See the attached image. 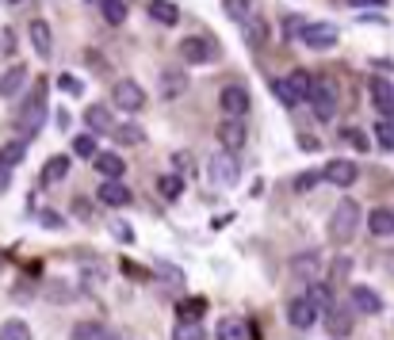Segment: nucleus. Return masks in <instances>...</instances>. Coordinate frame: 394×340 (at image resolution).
<instances>
[{"label":"nucleus","mask_w":394,"mask_h":340,"mask_svg":"<svg viewBox=\"0 0 394 340\" xmlns=\"http://www.w3.org/2000/svg\"><path fill=\"white\" fill-rule=\"evenodd\" d=\"M24 81H27V69L24 66H12L8 73L0 77V96H4V100H12V96L24 88Z\"/></svg>","instance_id":"nucleus-20"},{"label":"nucleus","mask_w":394,"mask_h":340,"mask_svg":"<svg viewBox=\"0 0 394 340\" xmlns=\"http://www.w3.org/2000/svg\"><path fill=\"white\" fill-rule=\"evenodd\" d=\"M157 191H161L169 203H176L180 199V191H184V180L180 176H161V180H157Z\"/></svg>","instance_id":"nucleus-31"},{"label":"nucleus","mask_w":394,"mask_h":340,"mask_svg":"<svg viewBox=\"0 0 394 340\" xmlns=\"http://www.w3.org/2000/svg\"><path fill=\"white\" fill-rule=\"evenodd\" d=\"M66 172H69V157H50L46 161V168H42V180L46 183H58V180H66Z\"/></svg>","instance_id":"nucleus-28"},{"label":"nucleus","mask_w":394,"mask_h":340,"mask_svg":"<svg viewBox=\"0 0 394 340\" xmlns=\"http://www.w3.org/2000/svg\"><path fill=\"white\" fill-rule=\"evenodd\" d=\"M184 88H188V77H184V73H165L161 77V92H165V96H180Z\"/></svg>","instance_id":"nucleus-33"},{"label":"nucleus","mask_w":394,"mask_h":340,"mask_svg":"<svg viewBox=\"0 0 394 340\" xmlns=\"http://www.w3.org/2000/svg\"><path fill=\"white\" fill-rule=\"evenodd\" d=\"M218 340H249V329L241 317H222L218 321Z\"/></svg>","instance_id":"nucleus-24"},{"label":"nucleus","mask_w":394,"mask_h":340,"mask_svg":"<svg viewBox=\"0 0 394 340\" xmlns=\"http://www.w3.org/2000/svg\"><path fill=\"white\" fill-rule=\"evenodd\" d=\"M318 268H321V257H318V252H303V257L295 260V272L306 275V279H314V275H318Z\"/></svg>","instance_id":"nucleus-32"},{"label":"nucleus","mask_w":394,"mask_h":340,"mask_svg":"<svg viewBox=\"0 0 394 340\" xmlns=\"http://www.w3.org/2000/svg\"><path fill=\"white\" fill-rule=\"evenodd\" d=\"M356 230H360V207H356L353 199H341L333 218H329V237H333L337 245H348V241L356 237Z\"/></svg>","instance_id":"nucleus-2"},{"label":"nucleus","mask_w":394,"mask_h":340,"mask_svg":"<svg viewBox=\"0 0 394 340\" xmlns=\"http://www.w3.org/2000/svg\"><path fill=\"white\" fill-rule=\"evenodd\" d=\"M386 0H353V8H383Z\"/></svg>","instance_id":"nucleus-46"},{"label":"nucleus","mask_w":394,"mask_h":340,"mask_svg":"<svg viewBox=\"0 0 394 340\" xmlns=\"http://www.w3.org/2000/svg\"><path fill=\"white\" fill-rule=\"evenodd\" d=\"M24 153H27V141H8V146L0 150V172H12V168L24 161Z\"/></svg>","instance_id":"nucleus-23"},{"label":"nucleus","mask_w":394,"mask_h":340,"mask_svg":"<svg viewBox=\"0 0 394 340\" xmlns=\"http://www.w3.org/2000/svg\"><path fill=\"white\" fill-rule=\"evenodd\" d=\"M211 176L218 183H238V176H241V168H238V157H234V153H214L211 157Z\"/></svg>","instance_id":"nucleus-12"},{"label":"nucleus","mask_w":394,"mask_h":340,"mask_svg":"<svg viewBox=\"0 0 394 340\" xmlns=\"http://www.w3.org/2000/svg\"><path fill=\"white\" fill-rule=\"evenodd\" d=\"M115 141H119V146H138V141H142V130H138L134 123L115 126Z\"/></svg>","instance_id":"nucleus-37"},{"label":"nucleus","mask_w":394,"mask_h":340,"mask_svg":"<svg viewBox=\"0 0 394 340\" xmlns=\"http://www.w3.org/2000/svg\"><path fill=\"white\" fill-rule=\"evenodd\" d=\"M222 8H226V16H230V19L245 23L249 16H256V0H222Z\"/></svg>","instance_id":"nucleus-25"},{"label":"nucleus","mask_w":394,"mask_h":340,"mask_svg":"<svg viewBox=\"0 0 394 340\" xmlns=\"http://www.w3.org/2000/svg\"><path fill=\"white\" fill-rule=\"evenodd\" d=\"M173 165L180 168V172H188V168H191V157H188V153H176V157H173Z\"/></svg>","instance_id":"nucleus-45"},{"label":"nucleus","mask_w":394,"mask_h":340,"mask_svg":"<svg viewBox=\"0 0 394 340\" xmlns=\"http://www.w3.org/2000/svg\"><path fill=\"white\" fill-rule=\"evenodd\" d=\"M310 84H314V77L306 73V69H291L288 77H276V81H272V96H276L279 103L295 108V103L310 100Z\"/></svg>","instance_id":"nucleus-1"},{"label":"nucleus","mask_w":394,"mask_h":340,"mask_svg":"<svg viewBox=\"0 0 394 340\" xmlns=\"http://www.w3.org/2000/svg\"><path fill=\"white\" fill-rule=\"evenodd\" d=\"M111 100H115L119 111H126V115H134V111L146 108V92H142L138 81H115V88H111Z\"/></svg>","instance_id":"nucleus-4"},{"label":"nucleus","mask_w":394,"mask_h":340,"mask_svg":"<svg viewBox=\"0 0 394 340\" xmlns=\"http://www.w3.org/2000/svg\"><path fill=\"white\" fill-rule=\"evenodd\" d=\"M218 108H222V115H226V119H245L249 92L241 88V84H226V88H222V96H218Z\"/></svg>","instance_id":"nucleus-5"},{"label":"nucleus","mask_w":394,"mask_h":340,"mask_svg":"<svg viewBox=\"0 0 394 340\" xmlns=\"http://www.w3.org/2000/svg\"><path fill=\"white\" fill-rule=\"evenodd\" d=\"M288 314H291L288 321L295 325V329H314V325H318V317H321V310H318V306H314V302L303 294V299H295V302H291V310H288Z\"/></svg>","instance_id":"nucleus-11"},{"label":"nucleus","mask_w":394,"mask_h":340,"mask_svg":"<svg viewBox=\"0 0 394 340\" xmlns=\"http://www.w3.org/2000/svg\"><path fill=\"white\" fill-rule=\"evenodd\" d=\"M0 50H4V54H12V50H16V34H12V31H4V34H0Z\"/></svg>","instance_id":"nucleus-42"},{"label":"nucleus","mask_w":394,"mask_h":340,"mask_svg":"<svg viewBox=\"0 0 394 340\" xmlns=\"http://www.w3.org/2000/svg\"><path fill=\"white\" fill-rule=\"evenodd\" d=\"M368 92H371V103H375L383 115L394 119V84L386 81V77H371V81H368Z\"/></svg>","instance_id":"nucleus-10"},{"label":"nucleus","mask_w":394,"mask_h":340,"mask_svg":"<svg viewBox=\"0 0 394 340\" xmlns=\"http://www.w3.org/2000/svg\"><path fill=\"white\" fill-rule=\"evenodd\" d=\"M375 134H379V138H375V141H379V150H394V126L386 123V119L375 126Z\"/></svg>","instance_id":"nucleus-39"},{"label":"nucleus","mask_w":394,"mask_h":340,"mask_svg":"<svg viewBox=\"0 0 394 340\" xmlns=\"http://www.w3.org/2000/svg\"><path fill=\"white\" fill-rule=\"evenodd\" d=\"M96 168L107 176V180H119V176L126 172V165H123L119 153H96Z\"/></svg>","instance_id":"nucleus-22"},{"label":"nucleus","mask_w":394,"mask_h":340,"mask_svg":"<svg viewBox=\"0 0 394 340\" xmlns=\"http://www.w3.org/2000/svg\"><path fill=\"white\" fill-rule=\"evenodd\" d=\"M73 153H77V157H96V138H92V134H77V138H73Z\"/></svg>","instance_id":"nucleus-38"},{"label":"nucleus","mask_w":394,"mask_h":340,"mask_svg":"<svg viewBox=\"0 0 394 340\" xmlns=\"http://www.w3.org/2000/svg\"><path fill=\"white\" fill-rule=\"evenodd\" d=\"M12 4H19V0H12Z\"/></svg>","instance_id":"nucleus-49"},{"label":"nucleus","mask_w":394,"mask_h":340,"mask_svg":"<svg viewBox=\"0 0 394 340\" xmlns=\"http://www.w3.org/2000/svg\"><path fill=\"white\" fill-rule=\"evenodd\" d=\"M42 226H46V230H62V214H54V210H42Z\"/></svg>","instance_id":"nucleus-41"},{"label":"nucleus","mask_w":394,"mask_h":340,"mask_svg":"<svg viewBox=\"0 0 394 340\" xmlns=\"http://www.w3.org/2000/svg\"><path fill=\"white\" fill-rule=\"evenodd\" d=\"M84 126L92 130V138H96V134H115V115H111L107 103H92V108L84 111Z\"/></svg>","instance_id":"nucleus-9"},{"label":"nucleus","mask_w":394,"mask_h":340,"mask_svg":"<svg viewBox=\"0 0 394 340\" xmlns=\"http://www.w3.org/2000/svg\"><path fill=\"white\" fill-rule=\"evenodd\" d=\"M314 183H318V176H314V172H306V176H299V180H295V188H299V191H310Z\"/></svg>","instance_id":"nucleus-43"},{"label":"nucleus","mask_w":394,"mask_h":340,"mask_svg":"<svg viewBox=\"0 0 394 340\" xmlns=\"http://www.w3.org/2000/svg\"><path fill=\"white\" fill-rule=\"evenodd\" d=\"M241 34H245L249 46H264V42H268V19H264V16H249L245 23H241Z\"/></svg>","instance_id":"nucleus-18"},{"label":"nucleus","mask_w":394,"mask_h":340,"mask_svg":"<svg viewBox=\"0 0 394 340\" xmlns=\"http://www.w3.org/2000/svg\"><path fill=\"white\" fill-rule=\"evenodd\" d=\"M306 299H310L318 310H333V290H329L326 283H310V290H306Z\"/></svg>","instance_id":"nucleus-30"},{"label":"nucleus","mask_w":394,"mask_h":340,"mask_svg":"<svg viewBox=\"0 0 394 340\" xmlns=\"http://www.w3.org/2000/svg\"><path fill=\"white\" fill-rule=\"evenodd\" d=\"M146 12L157 19V23H165V27H176V19H180V8H176L173 0H149Z\"/></svg>","instance_id":"nucleus-19"},{"label":"nucleus","mask_w":394,"mask_h":340,"mask_svg":"<svg viewBox=\"0 0 394 340\" xmlns=\"http://www.w3.org/2000/svg\"><path fill=\"white\" fill-rule=\"evenodd\" d=\"M62 88H66V92H81V84H77V81H69V77H62Z\"/></svg>","instance_id":"nucleus-47"},{"label":"nucleus","mask_w":394,"mask_h":340,"mask_svg":"<svg viewBox=\"0 0 394 340\" xmlns=\"http://www.w3.org/2000/svg\"><path fill=\"white\" fill-rule=\"evenodd\" d=\"M100 8H104L107 23H123V19H126V4H123V0H100Z\"/></svg>","instance_id":"nucleus-34"},{"label":"nucleus","mask_w":394,"mask_h":340,"mask_svg":"<svg viewBox=\"0 0 394 340\" xmlns=\"http://www.w3.org/2000/svg\"><path fill=\"white\" fill-rule=\"evenodd\" d=\"M157 272H161L165 279H173V283H184V272H180V268H173V264H165V260H157Z\"/></svg>","instance_id":"nucleus-40"},{"label":"nucleus","mask_w":394,"mask_h":340,"mask_svg":"<svg viewBox=\"0 0 394 340\" xmlns=\"http://www.w3.org/2000/svg\"><path fill=\"white\" fill-rule=\"evenodd\" d=\"M46 123V103H42V84L35 88V100L24 108V115H19V130H24V141L31 138V134H39V126Z\"/></svg>","instance_id":"nucleus-7"},{"label":"nucleus","mask_w":394,"mask_h":340,"mask_svg":"<svg viewBox=\"0 0 394 340\" xmlns=\"http://www.w3.org/2000/svg\"><path fill=\"white\" fill-rule=\"evenodd\" d=\"M180 58L191 61V66H203V61H214V58H218V46H211L207 39H196V34H191V39L180 42Z\"/></svg>","instance_id":"nucleus-8"},{"label":"nucleus","mask_w":394,"mask_h":340,"mask_svg":"<svg viewBox=\"0 0 394 340\" xmlns=\"http://www.w3.org/2000/svg\"><path fill=\"white\" fill-rule=\"evenodd\" d=\"M345 134H348V141H353L356 150H368V138H364L360 130H345Z\"/></svg>","instance_id":"nucleus-44"},{"label":"nucleus","mask_w":394,"mask_h":340,"mask_svg":"<svg viewBox=\"0 0 394 340\" xmlns=\"http://www.w3.org/2000/svg\"><path fill=\"white\" fill-rule=\"evenodd\" d=\"M31 42H35V54H39V58H50V27L42 23V19L31 23Z\"/></svg>","instance_id":"nucleus-27"},{"label":"nucleus","mask_w":394,"mask_h":340,"mask_svg":"<svg viewBox=\"0 0 394 340\" xmlns=\"http://www.w3.org/2000/svg\"><path fill=\"white\" fill-rule=\"evenodd\" d=\"M203 314H207V299H184L180 306H176V317H180V321H196L199 325Z\"/></svg>","instance_id":"nucleus-26"},{"label":"nucleus","mask_w":394,"mask_h":340,"mask_svg":"<svg viewBox=\"0 0 394 340\" xmlns=\"http://www.w3.org/2000/svg\"><path fill=\"white\" fill-rule=\"evenodd\" d=\"M73 340H115V332L107 329V325L81 321V325H73Z\"/></svg>","instance_id":"nucleus-21"},{"label":"nucleus","mask_w":394,"mask_h":340,"mask_svg":"<svg viewBox=\"0 0 394 340\" xmlns=\"http://www.w3.org/2000/svg\"><path fill=\"white\" fill-rule=\"evenodd\" d=\"M321 176H326L329 183H337V188H348V183L356 180V165L337 157V161H329V165H326V172H321Z\"/></svg>","instance_id":"nucleus-15"},{"label":"nucleus","mask_w":394,"mask_h":340,"mask_svg":"<svg viewBox=\"0 0 394 340\" xmlns=\"http://www.w3.org/2000/svg\"><path fill=\"white\" fill-rule=\"evenodd\" d=\"M353 310H360V314H379V310H383V299H379L371 287L356 283L353 287Z\"/></svg>","instance_id":"nucleus-16"},{"label":"nucleus","mask_w":394,"mask_h":340,"mask_svg":"<svg viewBox=\"0 0 394 340\" xmlns=\"http://www.w3.org/2000/svg\"><path fill=\"white\" fill-rule=\"evenodd\" d=\"M368 230L375 237H394V210L391 207H375L368 214Z\"/></svg>","instance_id":"nucleus-17"},{"label":"nucleus","mask_w":394,"mask_h":340,"mask_svg":"<svg viewBox=\"0 0 394 340\" xmlns=\"http://www.w3.org/2000/svg\"><path fill=\"white\" fill-rule=\"evenodd\" d=\"M0 340H31V329H27V321L12 317V321L0 325Z\"/></svg>","instance_id":"nucleus-29"},{"label":"nucleus","mask_w":394,"mask_h":340,"mask_svg":"<svg viewBox=\"0 0 394 340\" xmlns=\"http://www.w3.org/2000/svg\"><path fill=\"white\" fill-rule=\"evenodd\" d=\"M100 203H104V207H126V203H131V188H126L123 180H104Z\"/></svg>","instance_id":"nucleus-14"},{"label":"nucleus","mask_w":394,"mask_h":340,"mask_svg":"<svg viewBox=\"0 0 394 340\" xmlns=\"http://www.w3.org/2000/svg\"><path fill=\"white\" fill-rule=\"evenodd\" d=\"M329 329H333L337 337H345V332L353 329V314H348L345 306H333V321H329Z\"/></svg>","instance_id":"nucleus-35"},{"label":"nucleus","mask_w":394,"mask_h":340,"mask_svg":"<svg viewBox=\"0 0 394 340\" xmlns=\"http://www.w3.org/2000/svg\"><path fill=\"white\" fill-rule=\"evenodd\" d=\"M173 340H203V329H199L196 321H176Z\"/></svg>","instance_id":"nucleus-36"},{"label":"nucleus","mask_w":394,"mask_h":340,"mask_svg":"<svg viewBox=\"0 0 394 340\" xmlns=\"http://www.w3.org/2000/svg\"><path fill=\"white\" fill-rule=\"evenodd\" d=\"M299 39L310 46V50H329V46H337V27L333 23H306L303 31H299Z\"/></svg>","instance_id":"nucleus-6"},{"label":"nucleus","mask_w":394,"mask_h":340,"mask_svg":"<svg viewBox=\"0 0 394 340\" xmlns=\"http://www.w3.org/2000/svg\"><path fill=\"white\" fill-rule=\"evenodd\" d=\"M8 188V172H0V191Z\"/></svg>","instance_id":"nucleus-48"},{"label":"nucleus","mask_w":394,"mask_h":340,"mask_svg":"<svg viewBox=\"0 0 394 340\" xmlns=\"http://www.w3.org/2000/svg\"><path fill=\"white\" fill-rule=\"evenodd\" d=\"M306 103H314V119L329 123V119L337 115V88H333V81H329V77H314L310 100H306Z\"/></svg>","instance_id":"nucleus-3"},{"label":"nucleus","mask_w":394,"mask_h":340,"mask_svg":"<svg viewBox=\"0 0 394 340\" xmlns=\"http://www.w3.org/2000/svg\"><path fill=\"white\" fill-rule=\"evenodd\" d=\"M218 141H222V150L226 153H238L241 146H245V126H241V119H222Z\"/></svg>","instance_id":"nucleus-13"}]
</instances>
